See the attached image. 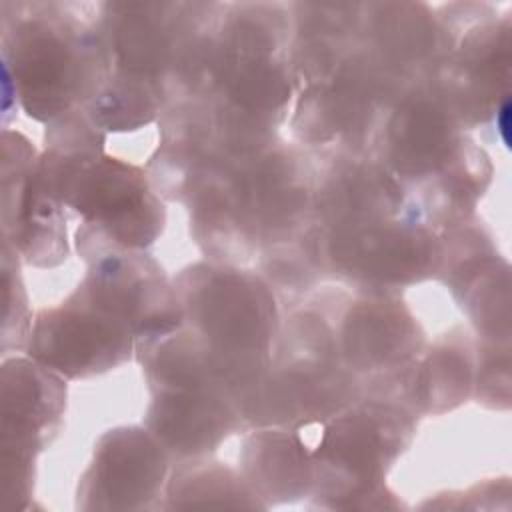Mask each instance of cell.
<instances>
[{
  "instance_id": "6da1fadb",
  "label": "cell",
  "mask_w": 512,
  "mask_h": 512,
  "mask_svg": "<svg viewBox=\"0 0 512 512\" xmlns=\"http://www.w3.org/2000/svg\"><path fill=\"white\" fill-rule=\"evenodd\" d=\"M4 32V70L30 118L54 122L104 86L108 52L100 34L60 18L62 4H32Z\"/></svg>"
},
{
  "instance_id": "7a4b0ae2",
  "label": "cell",
  "mask_w": 512,
  "mask_h": 512,
  "mask_svg": "<svg viewBox=\"0 0 512 512\" xmlns=\"http://www.w3.org/2000/svg\"><path fill=\"white\" fill-rule=\"evenodd\" d=\"M182 282V314L218 356L230 388L260 384L276 324L270 290L250 274L212 266H194Z\"/></svg>"
},
{
  "instance_id": "3957f363",
  "label": "cell",
  "mask_w": 512,
  "mask_h": 512,
  "mask_svg": "<svg viewBox=\"0 0 512 512\" xmlns=\"http://www.w3.org/2000/svg\"><path fill=\"white\" fill-rule=\"evenodd\" d=\"M48 190L124 248L150 246L164 226V206L140 168L102 152L50 150L36 166Z\"/></svg>"
},
{
  "instance_id": "277c9868",
  "label": "cell",
  "mask_w": 512,
  "mask_h": 512,
  "mask_svg": "<svg viewBox=\"0 0 512 512\" xmlns=\"http://www.w3.org/2000/svg\"><path fill=\"white\" fill-rule=\"evenodd\" d=\"M134 332L76 290L56 308L38 312L28 354L66 378H90L130 358Z\"/></svg>"
},
{
  "instance_id": "5b68a950",
  "label": "cell",
  "mask_w": 512,
  "mask_h": 512,
  "mask_svg": "<svg viewBox=\"0 0 512 512\" xmlns=\"http://www.w3.org/2000/svg\"><path fill=\"white\" fill-rule=\"evenodd\" d=\"M66 406L60 374L36 360L12 358L2 366V462L6 486L30 488L34 454L56 434Z\"/></svg>"
},
{
  "instance_id": "8992f818",
  "label": "cell",
  "mask_w": 512,
  "mask_h": 512,
  "mask_svg": "<svg viewBox=\"0 0 512 512\" xmlns=\"http://www.w3.org/2000/svg\"><path fill=\"white\" fill-rule=\"evenodd\" d=\"M166 476V452L160 440L138 426L108 430L82 476L80 496L86 508H142L158 496Z\"/></svg>"
},
{
  "instance_id": "52a82bcc",
  "label": "cell",
  "mask_w": 512,
  "mask_h": 512,
  "mask_svg": "<svg viewBox=\"0 0 512 512\" xmlns=\"http://www.w3.org/2000/svg\"><path fill=\"white\" fill-rule=\"evenodd\" d=\"M408 422L398 410L366 406L340 414L322 424L320 438L312 450L314 470L354 480V496L372 490L380 480L384 464L396 456L406 442Z\"/></svg>"
},
{
  "instance_id": "ba28073f",
  "label": "cell",
  "mask_w": 512,
  "mask_h": 512,
  "mask_svg": "<svg viewBox=\"0 0 512 512\" xmlns=\"http://www.w3.org/2000/svg\"><path fill=\"white\" fill-rule=\"evenodd\" d=\"M334 260L366 278L408 282L432 264L434 244L412 226H344L334 234Z\"/></svg>"
},
{
  "instance_id": "9c48e42d",
  "label": "cell",
  "mask_w": 512,
  "mask_h": 512,
  "mask_svg": "<svg viewBox=\"0 0 512 512\" xmlns=\"http://www.w3.org/2000/svg\"><path fill=\"white\" fill-rule=\"evenodd\" d=\"M146 422L162 446L198 456L214 450L236 428L238 416L220 392L158 390Z\"/></svg>"
},
{
  "instance_id": "30bf717a",
  "label": "cell",
  "mask_w": 512,
  "mask_h": 512,
  "mask_svg": "<svg viewBox=\"0 0 512 512\" xmlns=\"http://www.w3.org/2000/svg\"><path fill=\"white\" fill-rule=\"evenodd\" d=\"M102 42L120 74L154 80L172 54V4H104Z\"/></svg>"
},
{
  "instance_id": "8fae6325",
  "label": "cell",
  "mask_w": 512,
  "mask_h": 512,
  "mask_svg": "<svg viewBox=\"0 0 512 512\" xmlns=\"http://www.w3.org/2000/svg\"><path fill=\"white\" fill-rule=\"evenodd\" d=\"M418 348L416 326L402 306L360 302L344 324V350L358 368H388Z\"/></svg>"
},
{
  "instance_id": "7c38bea8",
  "label": "cell",
  "mask_w": 512,
  "mask_h": 512,
  "mask_svg": "<svg viewBox=\"0 0 512 512\" xmlns=\"http://www.w3.org/2000/svg\"><path fill=\"white\" fill-rule=\"evenodd\" d=\"M390 162L402 174H424L444 164L456 148L448 114L428 98L404 102L388 124Z\"/></svg>"
},
{
  "instance_id": "4fadbf2b",
  "label": "cell",
  "mask_w": 512,
  "mask_h": 512,
  "mask_svg": "<svg viewBox=\"0 0 512 512\" xmlns=\"http://www.w3.org/2000/svg\"><path fill=\"white\" fill-rule=\"evenodd\" d=\"M242 462L256 490L272 496H294L314 476L308 448L296 434L258 432L244 444Z\"/></svg>"
},
{
  "instance_id": "5bb4252c",
  "label": "cell",
  "mask_w": 512,
  "mask_h": 512,
  "mask_svg": "<svg viewBox=\"0 0 512 512\" xmlns=\"http://www.w3.org/2000/svg\"><path fill=\"white\" fill-rule=\"evenodd\" d=\"M158 110L154 80L118 74L92 98V120L108 130H134L152 120Z\"/></svg>"
},
{
  "instance_id": "9a60e30c",
  "label": "cell",
  "mask_w": 512,
  "mask_h": 512,
  "mask_svg": "<svg viewBox=\"0 0 512 512\" xmlns=\"http://www.w3.org/2000/svg\"><path fill=\"white\" fill-rule=\"evenodd\" d=\"M190 498L184 506H256V502H250L248 496L252 492L240 478L234 476L228 468L222 466H192L182 468L178 474H174L170 484V498Z\"/></svg>"
},
{
  "instance_id": "2e32d148",
  "label": "cell",
  "mask_w": 512,
  "mask_h": 512,
  "mask_svg": "<svg viewBox=\"0 0 512 512\" xmlns=\"http://www.w3.org/2000/svg\"><path fill=\"white\" fill-rule=\"evenodd\" d=\"M424 374L420 378L422 402L430 408L440 404V410L452 408L466 396L470 388V360L464 350L458 348H440L436 350L424 366Z\"/></svg>"
},
{
  "instance_id": "e0dca14e",
  "label": "cell",
  "mask_w": 512,
  "mask_h": 512,
  "mask_svg": "<svg viewBox=\"0 0 512 512\" xmlns=\"http://www.w3.org/2000/svg\"><path fill=\"white\" fill-rule=\"evenodd\" d=\"M508 124H510V100L504 98L496 106V126H498V134L506 148H508Z\"/></svg>"
}]
</instances>
